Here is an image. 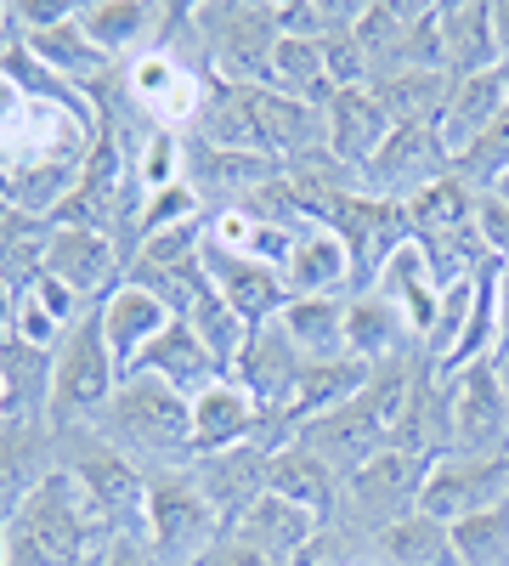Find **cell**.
Returning <instances> with one entry per match:
<instances>
[{
  "label": "cell",
  "instance_id": "6da1fadb",
  "mask_svg": "<svg viewBox=\"0 0 509 566\" xmlns=\"http://www.w3.org/2000/svg\"><path fill=\"white\" fill-rule=\"evenodd\" d=\"M7 533V566H97L114 544L108 522L85 504L79 482L68 470H45V476L0 515Z\"/></svg>",
  "mask_w": 509,
  "mask_h": 566
},
{
  "label": "cell",
  "instance_id": "7a4b0ae2",
  "mask_svg": "<svg viewBox=\"0 0 509 566\" xmlns=\"http://www.w3.org/2000/svg\"><path fill=\"white\" fill-rule=\"evenodd\" d=\"M91 431L108 448H119L125 459H136L142 470L193 464V397L165 386L159 374L130 368L119 391L108 397V408L91 419Z\"/></svg>",
  "mask_w": 509,
  "mask_h": 566
},
{
  "label": "cell",
  "instance_id": "3957f363",
  "mask_svg": "<svg viewBox=\"0 0 509 566\" xmlns=\"http://www.w3.org/2000/svg\"><path fill=\"white\" fill-rule=\"evenodd\" d=\"M57 437V464L79 482L85 504L108 522L114 538H142L148 522V470L125 459L119 448H108L97 431H52Z\"/></svg>",
  "mask_w": 509,
  "mask_h": 566
},
{
  "label": "cell",
  "instance_id": "277c9868",
  "mask_svg": "<svg viewBox=\"0 0 509 566\" xmlns=\"http://www.w3.org/2000/svg\"><path fill=\"white\" fill-rule=\"evenodd\" d=\"M119 380H125V368L108 352L103 317L91 306L79 323L63 328V340L52 352V408H45V424H52V431H85V424L108 408Z\"/></svg>",
  "mask_w": 509,
  "mask_h": 566
},
{
  "label": "cell",
  "instance_id": "5b68a950",
  "mask_svg": "<svg viewBox=\"0 0 509 566\" xmlns=\"http://www.w3.org/2000/svg\"><path fill=\"white\" fill-rule=\"evenodd\" d=\"M226 533V522L215 515L210 493L199 488L193 464H170V470H148V522H142V544L159 566H199L215 538Z\"/></svg>",
  "mask_w": 509,
  "mask_h": 566
},
{
  "label": "cell",
  "instance_id": "8992f818",
  "mask_svg": "<svg viewBox=\"0 0 509 566\" xmlns=\"http://www.w3.org/2000/svg\"><path fill=\"white\" fill-rule=\"evenodd\" d=\"M199 34H204V57H210V80L226 85H272V52L284 29H277V7H255V0H204L193 7Z\"/></svg>",
  "mask_w": 509,
  "mask_h": 566
},
{
  "label": "cell",
  "instance_id": "52a82bcc",
  "mask_svg": "<svg viewBox=\"0 0 509 566\" xmlns=\"http://www.w3.org/2000/svg\"><path fill=\"white\" fill-rule=\"evenodd\" d=\"M425 470H431V459H413V453H396V448H385L380 459H368L362 470H351V476H346L335 527L368 549V538H380L385 527L402 522V515L420 510Z\"/></svg>",
  "mask_w": 509,
  "mask_h": 566
},
{
  "label": "cell",
  "instance_id": "ba28073f",
  "mask_svg": "<svg viewBox=\"0 0 509 566\" xmlns=\"http://www.w3.org/2000/svg\"><path fill=\"white\" fill-rule=\"evenodd\" d=\"M204 239H210V216L188 227H165L153 239H142L125 255V283L148 290L165 301L176 317H188L199 295H210V272H204Z\"/></svg>",
  "mask_w": 509,
  "mask_h": 566
},
{
  "label": "cell",
  "instance_id": "9c48e42d",
  "mask_svg": "<svg viewBox=\"0 0 509 566\" xmlns=\"http://www.w3.org/2000/svg\"><path fill=\"white\" fill-rule=\"evenodd\" d=\"M322 227H335L340 244L351 250V295L374 290L380 266L413 239V232H407V210L385 205V199H368L362 187H357V193H340L329 210H322Z\"/></svg>",
  "mask_w": 509,
  "mask_h": 566
},
{
  "label": "cell",
  "instance_id": "30bf717a",
  "mask_svg": "<svg viewBox=\"0 0 509 566\" xmlns=\"http://www.w3.org/2000/svg\"><path fill=\"white\" fill-rule=\"evenodd\" d=\"M447 170H453V159H447V148H442L436 125H396V130L385 136V148L357 170V187H362L368 199L413 205V199H420L425 187H436Z\"/></svg>",
  "mask_w": 509,
  "mask_h": 566
},
{
  "label": "cell",
  "instance_id": "8fae6325",
  "mask_svg": "<svg viewBox=\"0 0 509 566\" xmlns=\"http://www.w3.org/2000/svg\"><path fill=\"white\" fill-rule=\"evenodd\" d=\"M503 499H509V453H442L420 488V510L447 527Z\"/></svg>",
  "mask_w": 509,
  "mask_h": 566
},
{
  "label": "cell",
  "instance_id": "7c38bea8",
  "mask_svg": "<svg viewBox=\"0 0 509 566\" xmlns=\"http://www.w3.org/2000/svg\"><path fill=\"white\" fill-rule=\"evenodd\" d=\"M45 272L85 301V306H103L119 283H125V250L108 232H91V227H52L45 239Z\"/></svg>",
  "mask_w": 509,
  "mask_h": 566
},
{
  "label": "cell",
  "instance_id": "4fadbf2b",
  "mask_svg": "<svg viewBox=\"0 0 509 566\" xmlns=\"http://www.w3.org/2000/svg\"><path fill=\"white\" fill-rule=\"evenodd\" d=\"M447 402H453V453H509V402L498 391L492 363L447 374Z\"/></svg>",
  "mask_w": 509,
  "mask_h": 566
},
{
  "label": "cell",
  "instance_id": "5bb4252c",
  "mask_svg": "<svg viewBox=\"0 0 509 566\" xmlns=\"http://www.w3.org/2000/svg\"><path fill=\"white\" fill-rule=\"evenodd\" d=\"M277 176V159L266 154H238V148H210V142L188 136V187L204 199V216L244 210L261 187Z\"/></svg>",
  "mask_w": 509,
  "mask_h": 566
},
{
  "label": "cell",
  "instance_id": "9a60e30c",
  "mask_svg": "<svg viewBox=\"0 0 509 566\" xmlns=\"http://www.w3.org/2000/svg\"><path fill=\"white\" fill-rule=\"evenodd\" d=\"M300 368H306V352L289 340L284 323H255V335L233 368V380L261 402V413H289L295 402V386H300Z\"/></svg>",
  "mask_w": 509,
  "mask_h": 566
},
{
  "label": "cell",
  "instance_id": "2e32d148",
  "mask_svg": "<svg viewBox=\"0 0 509 566\" xmlns=\"http://www.w3.org/2000/svg\"><path fill=\"white\" fill-rule=\"evenodd\" d=\"M391 448L396 453H413V459H442L453 453V402H447V374L436 363L420 357V374L402 397V413H396V431H391Z\"/></svg>",
  "mask_w": 509,
  "mask_h": 566
},
{
  "label": "cell",
  "instance_id": "e0dca14e",
  "mask_svg": "<svg viewBox=\"0 0 509 566\" xmlns=\"http://www.w3.org/2000/svg\"><path fill=\"white\" fill-rule=\"evenodd\" d=\"M204 272H210V290L233 306L244 323H272L277 312L289 306V283L277 266L266 261H244V255H226L204 239Z\"/></svg>",
  "mask_w": 509,
  "mask_h": 566
},
{
  "label": "cell",
  "instance_id": "ac0fdd59",
  "mask_svg": "<svg viewBox=\"0 0 509 566\" xmlns=\"http://www.w3.org/2000/svg\"><path fill=\"white\" fill-rule=\"evenodd\" d=\"M266 493L277 499H289L300 510H311L322 527H335V515H340V493H346V476L322 459L311 453L306 442H289V448H277L272 464H266Z\"/></svg>",
  "mask_w": 509,
  "mask_h": 566
},
{
  "label": "cell",
  "instance_id": "d6986e66",
  "mask_svg": "<svg viewBox=\"0 0 509 566\" xmlns=\"http://www.w3.org/2000/svg\"><path fill=\"white\" fill-rule=\"evenodd\" d=\"M233 533L244 538V544H255V549H266L272 560H284V566H306V555H311V544L322 538V522L311 510H300V504H289V499H277V493H261L238 522H233Z\"/></svg>",
  "mask_w": 509,
  "mask_h": 566
},
{
  "label": "cell",
  "instance_id": "ffe728a7",
  "mask_svg": "<svg viewBox=\"0 0 509 566\" xmlns=\"http://www.w3.org/2000/svg\"><path fill=\"white\" fill-rule=\"evenodd\" d=\"M391 130H396V125L385 119V108H380L374 97H368V85L335 91L329 108H322V148H329L340 165H351V170H362L368 159H374V154L385 148Z\"/></svg>",
  "mask_w": 509,
  "mask_h": 566
},
{
  "label": "cell",
  "instance_id": "44dd1931",
  "mask_svg": "<svg viewBox=\"0 0 509 566\" xmlns=\"http://www.w3.org/2000/svg\"><path fill=\"white\" fill-rule=\"evenodd\" d=\"M261 419H266L261 402L238 380H215L210 391L193 397V459H210V453L255 442Z\"/></svg>",
  "mask_w": 509,
  "mask_h": 566
},
{
  "label": "cell",
  "instance_id": "7402d4cb",
  "mask_svg": "<svg viewBox=\"0 0 509 566\" xmlns=\"http://www.w3.org/2000/svg\"><path fill=\"white\" fill-rule=\"evenodd\" d=\"M413 352H420V340H413L402 306H391L374 290L346 301V357L380 368V363H396V357H413Z\"/></svg>",
  "mask_w": 509,
  "mask_h": 566
},
{
  "label": "cell",
  "instance_id": "603a6c76",
  "mask_svg": "<svg viewBox=\"0 0 509 566\" xmlns=\"http://www.w3.org/2000/svg\"><path fill=\"white\" fill-rule=\"evenodd\" d=\"M97 317H103V340H108V352L119 357V368L130 374L136 363H142V352L170 328V306L165 301H153L148 290H136V283H119V290L97 306Z\"/></svg>",
  "mask_w": 509,
  "mask_h": 566
},
{
  "label": "cell",
  "instance_id": "cb8c5ba5",
  "mask_svg": "<svg viewBox=\"0 0 509 566\" xmlns=\"http://www.w3.org/2000/svg\"><path fill=\"white\" fill-rule=\"evenodd\" d=\"M266 464H272V453L255 448V442L226 448V453H210V459H193V476H199V488L210 493V504H215V515H221L226 527H233L238 515L266 493Z\"/></svg>",
  "mask_w": 509,
  "mask_h": 566
},
{
  "label": "cell",
  "instance_id": "d4e9b609",
  "mask_svg": "<svg viewBox=\"0 0 509 566\" xmlns=\"http://www.w3.org/2000/svg\"><path fill=\"white\" fill-rule=\"evenodd\" d=\"M85 40L97 45L103 57H114L119 69L136 63L153 45V29H159V7L153 0H91V7L74 12Z\"/></svg>",
  "mask_w": 509,
  "mask_h": 566
},
{
  "label": "cell",
  "instance_id": "484cf974",
  "mask_svg": "<svg viewBox=\"0 0 509 566\" xmlns=\"http://www.w3.org/2000/svg\"><path fill=\"white\" fill-rule=\"evenodd\" d=\"M142 374H159L165 386H176L181 397H199L210 391L215 380H226V368L215 363V352L193 335V323L188 317H170V328L142 352V363H136Z\"/></svg>",
  "mask_w": 509,
  "mask_h": 566
},
{
  "label": "cell",
  "instance_id": "4316f807",
  "mask_svg": "<svg viewBox=\"0 0 509 566\" xmlns=\"http://www.w3.org/2000/svg\"><path fill=\"white\" fill-rule=\"evenodd\" d=\"M250 114H255L261 154H272L277 165L306 154V148H322V108H311L300 97H284V91H272V85H255L250 91Z\"/></svg>",
  "mask_w": 509,
  "mask_h": 566
},
{
  "label": "cell",
  "instance_id": "83f0119b",
  "mask_svg": "<svg viewBox=\"0 0 509 566\" xmlns=\"http://www.w3.org/2000/svg\"><path fill=\"white\" fill-rule=\"evenodd\" d=\"M442 290H447V283L436 277L431 255L413 244V239H407V244L380 266V277H374V295H385L391 306H402L413 340H425V328H431V317H436V306H442Z\"/></svg>",
  "mask_w": 509,
  "mask_h": 566
},
{
  "label": "cell",
  "instance_id": "f1b7e54d",
  "mask_svg": "<svg viewBox=\"0 0 509 566\" xmlns=\"http://www.w3.org/2000/svg\"><path fill=\"white\" fill-rule=\"evenodd\" d=\"M442 69H447V80L503 69L487 0H453V7H442Z\"/></svg>",
  "mask_w": 509,
  "mask_h": 566
},
{
  "label": "cell",
  "instance_id": "f546056e",
  "mask_svg": "<svg viewBox=\"0 0 509 566\" xmlns=\"http://www.w3.org/2000/svg\"><path fill=\"white\" fill-rule=\"evenodd\" d=\"M0 397H7V424H45V408H52V352L29 346L18 335L0 340Z\"/></svg>",
  "mask_w": 509,
  "mask_h": 566
},
{
  "label": "cell",
  "instance_id": "4dcf8cb0",
  "mask_svg": "<svg viewBox=\"0 0 509 566\" xmlns=\"http://www.w3.org/2000/svg\"><path fill=\"white\" fill-rule=\"evenodd\" d=\"M284 283H289V295H351V250L340 244V232L322 221L306 227L289 244Z\"/></svg>",
  "mask_w": 509,
  "mask_h": 566
},
{
  "label": "cell",
  "instance_id": "1f68e13d",
  "mask_svg": "<svg viewBox=\"0 0 509 566\" xmlns=\"http://www.w3.org/2000/svg\"><path fill=\"white\" fill-rule=\"evenodd\" d=\"M503 108H509V103H503V80H498V69H492V74H470V80H453L447 103H442V114H436V136H442L447 159L465 154L470 142H476Z\"/></svg>",
  "mask_w": 509,
  "mask_h": 566
},
{
  "label": "cell",
  "instance_id": "d6a6232c",
  "mask_svg": "<svg viewBox=\"0 0 509 566\" xmlns=\"http://www.w3.org/2000/svg\"><path fill=\"white\" fill-rule=\"evenodd\" d=\"M23 45L34 52V63H40V69H52V74H57L63 85H74V91L103 85V80L119 69L114 57H103L97 45L85 40L79 18H68V23H57V29H45V34H29Z\"/></svg>",
  "mask_w": 509,
  "mask_h": 566
},
{
  "label": "cell",
  "instance_id": "836d02e7",
  "mask_svg": "<svg viewBox=\"0 0 509 566\" xmlns=\"http://www.w3.org/2000/svg\"><path fill=\"white\" fill-rule=\"evenodd\" d=\"M368 560L374 566H458L447 522H436L425 510H413L396 527H385L380 538H368Z\"/></svg>",
  "mask_w": 509,
  "mask_h": 566
},
{
  "label": "cell",
  "instance_id": "e575fe53",
  "mask_svg": "<svg viewBox=\"0 0 509 566\" xmlns=\"http://www.w3.org/2000/svg\"><path fill=\"white\" fill-rule=\"evenodd\" d=\"M368 363H357V357H306V368H300V386H295V402H289V419H295V431L306 419H317V413H335L340 402H351L362 386H368Z\"/></svg>",
  "mask_w": 509,
  "mask_h": 566
},
{
  "label": "cell",
  "instance_id": "d590c367",
  "mask_svg": "<svg viewBox=\"0 0 509 566\" xmlns=\"http://www.w3.org/2000/svg\"><path fill=\"white\" fill-rule=\"evenodd\" d=\"M447 91H453V80L436 74V69H402V74L368 80V97L385 108L391 125H436Z\"/></svg>",
  "mask_w": 509,
  "mask_h": 566
},
{
  "label": "cell",
  "instance_id": "8d00e7d4",
  "mask_svg": "<svg viewBox=\"0 0 509 566\" xmlns=\"http://www.w3.org/2000/svg\"><path fill=\"white\" fill-rule=\"evenodd\" d=\"M346 301L351 295H289L277 323L306 357H346Z\"/></svg>",
  "mask_w": 509,
  "mask_h": 566
},
{
  "label": "cell",
  "instance_id": "74e56055",
  "mask_svg": "<svg viewBox=\"0 0 509 566\" xmlns=\"http://www.w3.org/2000/svg\"><path fill=\"white\" fill-rule=\"evenodd\" d=\"M295 239H300V232L277 227V221H261V216H250V210H221V216H210V244H215V250L244 255V261H266V266H277V272H284Z\"/></svg>",
  "mask_w": 509,
  "mask_h": 566
},
{
  "label": "cell",
  "instance_id": "f35d334b",
  "mask_svg": "<svg viewBox=\"0 0 509 566\" xmlns=\"http://www.w3.org/2000/svg\"><path fill=\"white\" fill-rule=\"evenodd\" d=\"M272 91L300 97L311 108H329L335 85H329V69H322V40H300V34L277 40V52H272Z\"/></svg>",
  "mask_w": 509,
  "mask_h": 566
},
{
  "label": "cell",
  "instance_id": "ab89813d",
  "mask_svg": "<svg viewBox=\"0 0 509 566\" xmlns=\"http://www.w3.org/2000/svg\"><path fill=\"white\" fill-rule=\"evenodd\" d=\"M188 323H193V335L215 352V363L226 368V380H233V368H238V357H244V346H250V335H255V323H244V317H238L233 306H226L215 290L193 301Z\"/></svg>",
  "mask_w": 509,
  "mask_h": 566
},
{
  "label": "cell",
  "instance_id": "60d3db41",
  "mask_svg": "<svg viewBox=\"0 0 509 566\" xmlns=\"http://www.w3.org/2000/svg\"><path fill=\"white\" fill-rule=\"evenodd\" d=\"M447 533H453L458 566H509V499L465 515V522H453Z\"/></svg>",
  "mask_w": 509,
  "mask_h": 566
},
{
  "label": "cell",
  "instance_id": "b9f144b4",
  "mask_svg": "<svg viewBox=\"0 0 509 566\" xmlns=\"http://www.w3.org/2000/svg\"><path fill=\"white\" fill-rule=\"evenodd\" d=\"M453 176L470 187V193H492V187L509 176V108L470 142L465 154L453 159Z\"/></svg>",
  "mask_w": 509,
  "mask_h": 566
},
{
  "label": "cell",
  "instance_id": "7bdbcfd3",
  "mask_svg": "<svg viewBox=\"0 0 509 566\" xmlns=\"http://www.w3.org/2000/svg\"><path fill=\"white\" fill-rule=\"evenodd\" d=\"M476 277H481V272H476ZM476 277H458V283H447V290H442V306H436L425 340H420V357H425V363L442 368V363L453 357L458 335H465V323H470V306H476Z\"/></svg>",
  "mask_w": 509,
  "mask_h": 566
},
{
  "label": "cell",
  "instance_id": "ee69618b",
  "mask_svg": "<svg viewBox=\"0 0 509 566\" xmlns=\"http://www.w3.org/2000/svg\"><path fill=\"white\" fill-rule=\"evenodd\" d=\"M188 221H204V199L188 187V176H181L176 187H159V193L142 199V210H136V244L153 239V232H165V227H188Z\"/></svg>",
  "mask_w": 509,
  "mask_h": 566
},
{
  "label": "cell",
  "instance_id": "f6af8a7d",
  "mask_svg": "<svg viewBox=\"0 0 509 566\" xmlns=\"http://www.w3.org/2000/svg\"><path fill=\"white\" fill-rule=\"evenodd\" d=\"M476 239L487 250L492 266H509V205L498 193H481L476 199Z\"/></svg>",
  "mask_w": 509,
  "mask_h": 566
},
{
  "label": "cell",
  "instance_id": "bcb514c9",
  "mask_svg": "<svg viewBox=\"0 0 509 566\" xmlns=\"http://www.w3.org/2000/svg\"><path fill=\"white\" fill-rule=\"evenodd\" d=\"M12 335L18 340H29V346H45V352H57V340H63V323L45 312L34 295H18V317H12Z\"/></svg>",
  "mask_w": 509,
  "mask_h": 566
},
{
  "label": "cell",
  "instance_id": "7dc6e473",
  "mask_svg": "<svg viewBox=\"0 0 509 566\" xmlns=\"http://www.w3.org/2000/svg\"><path fill=\"white\" fill-rule=\"evenodd\" d=\"M199 566H284V560H272L266 549H255V544H244L233 527H226L221 538H215V549L199 560Z\"/></svg>",
  "mask_w": 509,
  "mask_h": 566
},
{
  "label": "cell",
  "instance_id": "c3c4849f",
  "mask_svg": "<svg viewBox=\"0 0 509 566\" xmlns=\"http://www.w3.org/2000/svg\"><path fill=\"white\" fill-rule=\"evenodd\" d=\"M97 566H159V560L148 555V544H142V538H114V544H108V555H103Z\"/></svg>",
  "mask_w": 509,
  "mask_h": 566
},
{
  "label": "cell",
  "instance_id": "681fc988",
  "mask_svg": "<svg viewBox=\"0 0 509 566\" xmlns=\"http://www.w3.org/2000/svg\"><path fill=\"white\" fill-rule=\"evenodd\" d=\"M498 352H509V266H498Z\"/></svg>",
  "mask_w": 509,
  "mask_h": 566
},
{
  "label": "cell",
  "instance_id": "f907efd6",
  "mask_svg": "<svg viewBox=\"0 0 509 566\" xmlns=\"http://www.w3.org/2000/svg\"><path fill=\"white\" fill-rule=\"evenodd\" d=\"M492 40H498V57L509 63V0H492Z\"/></svg>",
  "mask_w": 509,
  "mask_h": 566
},
{
  "label": "cell",
  "instance_id": "816d5d0a",
  "mask_svg": "<svg viewBox=\"0 0 509 566\" xmlns=\"http://www.w3.org/2000/svg\"><path fill=\"white\" fill-rule=\"evenodd\" d=\"M492 374H498V391H503V402H509V352L492 357Z\"/></svg>",
  "mask_w": 509,
  "mask_h": 566
},
{
  "label": "cell",
  "instance_id": "f5cc1de1",
  "mask_svg": "<svg viewBox=\"0 0 509 566\" xmlns=\"http://www.w3.org/2000/svg\"><path fill=\"white\" fill-rule=\"evenodd\" d=\"M492 193H498V199H503V205H509V176H503V181H498V187H492Z\"/></svg>",
  "mask_w": 509,
  "mask_h": 566
},
{
  "label": "cell",
  "instance_id": "db71d44e",
  "mask_svg": "<svg viewBox=\"0 0 509 566\" xmlns=\"http://www.w3.org/2000/svg\"><path fill=\"white\" fill-rule=\"evenodd\" d=\"M498 80H503V103H509V63H503V69H498Z\"/></svg>",
  "mask_w": 509,
  "mask_h": 566
},
{
  "label": "cell",
  "instance_id": "11a10c76",
  "mask_svg": "<svg viewBox=\"0 0 509 566\" xmlns=\"http://www.w3.org/2000/svg\"><path fill=\"white\" fill-rule=\"evenodd\" d=\"M0 431H7V397H0Z\"/></svg>",
  "mask_w": 509,
  "mask_h": 566
}]
</instances>
